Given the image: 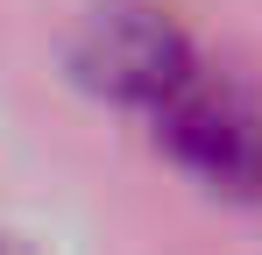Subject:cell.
<instances>
[{
    "label": "cell",
    "instance_id": "obj_1",
    "mask_svg": "<svg viewBox=\"0 0 262 255\" xmlns=\"http://www.w3.org/2000/svg\"><path fill=\"white\" fill-rule=\"evenodd\" d=\"M149 135L206 192H220V199H262V114H255V99L234 92L213 64H199L149 114Z\"/></svg>",
    "mask_w": 262,
    "mask_h": 255
},
{
    "label": "cell",
    "instance_id": "obj_2",
    "mask_svg": "<svg viewBox=\"0 0 262 255\" xmlns=\"http://www.w3.org/2000/svg\"><path fill=\"white\" fill-rule=\"evenodd\" d=\"M199 64H206L199 42L184 36L163 7H142V0H106V7H92L85 29H78V42H71V71H78L99 99L128 107L142 121H149Z\"/></svg>",
    "mask_w": 262,
    "mask_h": 255
},
{
    "label": "cell",
    "instance_id": "obj_3",
    "mask_svg": "<svg viewBox=\"0 0 262 255\" xmlns=\"http://www.w3.org/2000/svg\"><path fill=\"white\" fill-rule=\"evenodd\" d=\"M0 255H29V248H21V241H14V234H0Z\"/></svg>",
    "mask_w": 262,
    "mask_h": 255
}]
</instances>
